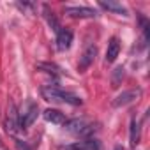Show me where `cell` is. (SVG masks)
<instances>
[{
	"mask_svg": "<svg viewBox=\"0 0 150 150\" xmlns=\"http://www.w3.org/2000/svg\"><path fill=\"white\" fill-rule=\"evenodd\" d=\"M118 53H120V41H118V37H111L108 42V48H106V62L113 64L117 60Z\"/></svg>",
	"mask_w": 150,
	"mask_h": 150,
	"instance_id": "cell-10",
	"label": "cell"
},
{
	"mask_svg": "<svg viewBox=\"0 0 150 150\" xmlns=\"http://www.w3.org/2000/svg\"><path fill=\"white\" fill-rule=\"evenodd\" d=\"M41 94L46 101H51V103H64V96H65V90L58 88L57 85H46L41 88Z\"/></svg>",
	"mask_w": 150,
	"mask_h": 150,
	"instance_id": "cell-5",
	"label": "cell"
},
{
	"mask_svg": "<svg viewBox=\"0 0 150 150\" xmlns=\"http://www.w3.org/2000/svg\"><path fill=\"white\" fill-rule=\"evenodd\" d=\"M96 57H97V46H94V44H90L83 53H81V57H80V62H78V71L80 72H85L92 64H94V60H96Z\"/></svg>",
	"mask_w": 150,
	"mask_h": 150,
	"instance_id": "cell-4",
	"label": "cell"
},
{
	"mask_svg": "<svg viewBox=\"0 0 150 150\" xmlns=\"http://www.w3.org/2000/svg\"><path fill=\"white\" fill-rule=\"evenodd\" d=\"M115 150H122V148H120V146H117V148H115Z\"/></svg>",
	"mask_w": 150,
	"mask_h": 150,
	"instance_id": "cell-17",
	"label": "cell"
},
{
	"mask_svg": "<svg viewBox=\"0 0 150 150\" xmlns=\"http://www.w3.org/2000/svg\"><path fill=\"white\" fill-rule=\"evenodd\" d=\"M42 117H44L46 122H51V124H57V125H64V124H65V115H64L60 110L48 108V110L42 113Z\"/></svg>",
	"mask_w": 150,
	"mask_h": 150,
	"instance_id": "cell-11",
	"label": "cell"
},
{
	"mask_svg": "<svg viewBox=\"0 0 150 150\" xmlns=\"http://www.w3.org/2000/svg\"><path fill=\"white\" fill-rule=\"evenodd\" d=\"M64 129L71 134H80V136H88L94 132V125L88 124L85 118H74L64 124Z\"/></svg>",
	"mask_w": 150,
	"mask_h": 150,
	"instance_id": "cell-2",
	"label": "cell"
},
{
	"mask_svg": "<svg viewBox=\"0 0 150 150\" xmlns=\"http://www.w3.org/2000/svg\"><path fill=\"white\" fill-rule=\"evenodd\" d=\"M141 139V125H139V120L136 117L131 118V131H129V141H131V146L134 148Z\"/></svg>",
	"mask_w": 150,
	"mask_h": 150,
	"instance_id": "cell-12",
	"label": "cell"
},
{
	"mask_svg": "<svg viewBox=\"0 0 150 150\" xmlns=\"http://www.w3.org/2000/svg\"><path fill=\"white\" fill-rule=\"evenodd\" d=\"M64 13L67 16H71V18H80V20H83V18H96V11L90 9V7H65Z\"/></svg>",
	"mask_w": 150,
	"mask_h": 150,
	"instance_id": "cell-8",
	"label": "cell"
},
{
	"mask_svg": "<svg viewBox=\"0 0 150 150\" xmlns=\"http://www.w3.org/2000/svg\"><path fill=\"white\" fill-rule=\"evenodd\" d=\"M6 127L11 134H14L20 129V122H18V110L14 106V103H11L7 106V118H6Z\"/></svg>",
	"mask_w": 150,
	"mask_h": 150,
	"instance_id": "cell-6",
	"label": "cell"
},
{
	"mask_svg": "<svg viewBox=\"0 0 150 150\" xmlns=\"http://www.w3.org/2000/svg\"><path fill=\"white\" fill-rule=\"evenodd\" d=\"M64 150H101V145H99L97 139L87 138L83 141H76V143H72V145L64 146Z\"/></svg>",
	"mask_w": 150,
	"mask_h": 150,
	"instance_id": "cell-7",
	"label": "cell"
},
{
	"mask_svg": "<svg viewBox=\"0 0 150 150\" xmlns=\"http://www.w3.org/2000/svg\"><path fill=\"white\" fill-rule=\"evenodd\" d=\"M37 115H39V106L37 103L34 101H27L25 106L21 108V111L18 113V122H20V129H27L30 127L35 120H37Z\"/></svg>",
	"mask_w": 150,
	"mask_h": 150,
	"instance_id": "cell-1",
	"label": "cell"
},
{
	"mask_svg": "<svg viewBox=\"0 0 150 150\" xmlns=\"http://www.w3.org/2000/svg\"><path fill=\"white\" fill-rule=\"evenodd\" d=\"M139 97H141V90H139V88L125 90V92H122L120 96H117V97L113 99V108H124V106H127V104L138 101Z\"/></svg>",
	"mask_w": 150,
	"mask_h": 150,
	"instance_id": "cell-3",
	"label": "cell"
},
{
	"mask_svg": "<svg viewBox=\"0 0 150 150\" xmlns=\"http://www.w3.org/2000/svg\"><path fill=\"white\" fill-rule=\"evenodd\" d=\"M44 13H46V18H48V23H50V27H51L55 32H58L62 27H60L58 20L55 18V14H53V13H50V11H48V7H44Z\"/></svg>",
	"mask_w": 150,
	"mask_h": 150,
	"instance_id": "cell-15",
	"label": "cell"
},
{
	"mask_svg": "<svg viewBox=\"0 0 150 150\" xmlns=\"http://www.w3.org/2000/svg\"><path fill=\"white\" fill-rule=\"evenodd\" d=\"M122 78H124V67H117L115 72H113V80H111L113 85H111V87L117 88V87L120 85V80H122Z\"/></svg>",
	"mask_w": 150,
	"mask_h": 150,
	"instance_id": "cell-16",
	"label": "cell"
},
{
	"mask_svg": "<svg viewBox=\"0 0 150 150\" xmlns=\"http://www.w3.org/2000/svg\"><path fill=\"white\" fill-rule=\"evenodd\" d=\"M71 42H72V32L69 28H60L57 32V48L60 51H65L71 48Z\"/></svg>",
	"mask_w": 150,
	"mask_h": 150,
	"instance_id": "cell-9",
	"label": "cell"
},
{
	"mask_svg": "<svg viewBox=\"0 0 150 150\" xmlns=\"http://www.w3.org/2000/svg\"><path fill=\"white\" fill-rule=\"evenodd\" d=\"M39 71H42V72H48V74H58V67L57 65H53V64H46V62H39L37 65H35Z\"/></svg>",
	"mask_w": 150,
	"mask_h": 150,
	"instance_id": "cell-14",
	"label": "cell"
},
{
	"mask_svg": "<svg viewBox=\"0 0 150 150\" xmlns=\"http://www.w3.org/2000/svg\"><path fill=\"white\" fill-rule=\"evenodd\" d=\"M99 6L103 7V9H106V11H111V13H117V14H122V16H127V9L122 6V4H118V2H104V0H101L99 2Z\"/></svg>",
	"mask_w": 150,
	"mask_h": 150,
	"instance_id": "cell-13",
	"label": "cell"
}]
</instances>
